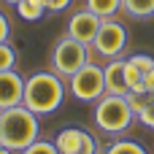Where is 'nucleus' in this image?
<instances>
[{"label":"nucleus","instance_id":"nucleus-4","mask_svg":"<svg viewBox=\"0 0 154 154\" xmlns=\"http://www.w3.org/2000/svg\"><path fill=\"white\" fill-rule=\"evenodd\" d=\"M89 60H92V49H89L87 43H79V41L70 38L68 32H65L62 38H57L54 46H51V51H49V68H51L57 76H62L65 81H68L73 73H79Z\"/></svg>","mask_w":154,"mask_h":154},{"label":"nucleus","instance_id":"nucleus-12","mask_svg":"<svg viewBox=\"0 0 154 154\" xmlns=\"http://www.w3.org/2000/svg\"><path fill=\"white\" fill-rule=\"evenodd\" d=\"M103 154H149L143 149V143L133 141V138H111V143L103 149Z\"/></svg>","mask_w":154,"mask_h":154},{"label":"nucleus","instance_id":"nucleus-2","mask_svg":"<svg viewBox=\"0 0 154 154\" xmlns=\"http://www.w3.org/2000/svg\"><path fill=\"white\" fill-rule=\"evenodd\" d=\"M41 135L38 114H32L24 103L0 111V143L11 152H24Z\"/></svg>","mask_w":154,"mask_h":154},{"label":"nucleus","instance_id":"nucleus-3","mask_svg":"<svg viewBox=\"0 0 154 154\" xmlns=\"http://www.w3.org/2000/svg\"><path fill=\"white\" fill-rule=\"evenodd\" d=\"M92 122L100 133H106L108 138H122L133 122H138L135 111L130 108L127 97L125 95H103L97 103H95V111H92Z\"/></svg>","mask_w":154,"mask_h":154},{"label":"nucleus","instance_id":"nucleus-5","mask_svg":"<svg viewBox=\"0 0 154 154\" xmlns=\"http://www.w3.org/2000/svg\"><path fill=\"white\" fill-rule=\"evenodd\" d=\"M68 89L79 103H97L106 95V79H103V68L97 62H87L79 73H73L68 79Z\"/></svg>","mask_w":154,"mask_h":154},{"label":"nucleus","instance_id":"nucleus-9","mask_svg":"<svg viewBox=\"0 0 154 154\" xmlns=\"http://www.w3.org/2000/svg\"><path fill=\"white\" fill-rule=\"evenodd\" d=\"M24 103V76L14 70H0V111Z\"/></svg>","mask_w":154,"mask_h":154},{"label":"nucleus","instance_id":"nucleus-21","mask_svg":"<svg viewBox=\"0 0 154 154\" xmlns=\"http://www.w3.org/2000/svg\"><path fill=\"white\" fill-rule=\"evenodd\" d=\"M8 35H11V22H8V16L0 11V43L8 41Z\"/></svg>","mask_w":154,"mask_h":154},{"label":"nucleus","instance_id":"nucleus-15","mask_svg":"<svg viewBox=\"0 0 154 154\" xmlns=\"http://www.w3.org/2000/svg\"><path fill=\"white\" fill-rule=\"evenodd\" d=\"M125 60H127V65H133V68L141 70L143 76H149L154 70V57L146 54V51H135V54H130V57H125Z\"/></svg>","mask_w":154,"mask_h":154},{"label":"nucleus","instance_id":"nucleus-22","mask_svg":"<svg viewBox=\"0 0 154 154\" xmlns=\"http://www.w3.org/2000/svg\"><path fill=\"white\" fill-rule=\"evenodd\" d=\"M146 89H149V95L154 97V70L149 73V76H146Z\"/></svg>","mask_w":154,"mask_h":154},{"label":"nucleus","instance_id":"nucleus-19","mask_svg":"<svg viewBox=\"0 0 154 154\" xmlns=\"http://www.w3.org/2000/svg\"><path fill=\"white\" fill-rule=\"evenodd\" d=\"M70 3H73V0H43V5H46L49 14H62V11L70 8Z\"/></svg>","mask_w":154,"mask_h":154},{"label":"nucleus","instance_id":"nucleus-7","mask_svg":"<svg viewBox=\"0 0 154 154\" xmlns=\"http://www.w3.org/2000/svg\"><path fill=\"white\" fill-rule=\"evenodd\" d=\"M54 146H57V152H60V154H103L97 138H95L92 133L76 127V125L60 130L57 138H54Z\"/></svg>","mask_w":154,"mask_h":154},{"label":"nucleus","instance_id":"nucleus-1","mask_svg":"<svg viewBox=\"0 0 154 154\" xmlns=\"http://www.w3.org/2000/svg\"><path fill=\"white\" fill-rule=\"evenodd\" d=\"M65 95H68L65 79L57 76L51 68L35 70L32 76L24 79V106L38 116H49V114L60 111L65 103Z\"/></svg>","mask_w":154,"mask_h":154},{"label":"nucleus","instance_id":"nucleus-6","mask_svg":"<svg viewBox=\"0 0 154 154\" xmlns=\"http://www.w3.org/2000/svg\"><path fill=\"white\" fill-rule=\"evenodd\" d=\"M127 43H130L127 27L122 22H116V16H111V19H103V24H100V30H97V35H95L89 49L95 54L106 57V60H116V57L125 54Z\"/></svg>","mask_w":154,"mask_h":154},{"label":"nucleus","instance_id":"nucleus-17","mask_svg":"<svg viewBox=\"0 0 154 154\" xmlns=\"http://www.w3.org/2000/svg\"><path fill=\"white\" fill-rule=\"evenodd\" d=\"M127 103H130V108L135 111V116H141V114L154 103V97L149 92H130V95H127Z\"/></svg>","mask_w":154,"mask_h":154},{"label":"nucleus","instance_id":"nucleus-14","mask_svg":"<svg viewBox=\"0 0 154 154\" xmlns=\"http://www.w3.org/2000/svg\"><path fill=\"white\" fill-rule=\"evenodd\" d=\"M92 14H97L100 19H111L122 11V0H87V5Z\"/></svg>","mask_w":154,"mask_h":154},{"label":"nucleus","instance_id":"nucleus-11","mask_svg":"<svg viewBox=\"0 0 154 154\" xmlns=\"http://www.w3.org/2000/svg\"><path fill=\"white\" fill-rule=\"evenodd\" d=\"M122 11L130 19L146 22V19H154V0H122Z\"/></svg>","mask_w":154,"mask_h":154},{"label":"nucleus","instance_id":"nucleus-8","mask_svg":"<svg viewBox=\"0 0 154 154\" xmlns=\"http://www.w3.org/2000/svg\"><path fill=\"white\" fill-rule=\"evenodd\" d=\"M100 24H103V19H100L97 14H92L89 8H79L76 14H70L65 32H68L70 38H76L79 43L92 46V41H95V35H97Z\"/></svg>","mask_w":154,"mask_h":154},{"label":"nucleus","instance_id":"nucleus-18","mask_svg":"<svg viewBox=\"0 0 154 154\" xmlns=\"http://www.w3.org/2000/svg\"><path fill=\"white\" fill-rule=\"evenodd\" d=\"M19 154H60L57 152V146H54V141H32L24 152H19Z\"/></svg>","mask_w":154,"mask_h":154},{"label":"nucleus","instance_id":"nucleus-24","mask_svg":"<svg viewBox=\"0 0 154 154\" xmlns=\"http://www.w3.org/2000/svg\"><path fill=\"white\" fill-rule=\"evenodd\" d=\"M3 3H8V5H16V3H19V0H3Z\"/></svg>","mask_w":154,"mask_h":154},{"label":"nucleus","instance_id":"nucleus-23","mask_svg":"<svg viewBox=\"0 0 154 154\" xmlns=\"http://www.w3.org/2000/svg\"><path fill=\"white\" fill-rule=\"evenodd\" d=\"M0 154H11V149H8V146H3V143H0Z\"/></svg>","mask_w":154,"mask_h":154},{"label":"nucleus","instance_id":"nucleus-13","mask_svg":"<svg viewBox=\"0 0 154 154\" xmlns=\"http://www.w3.org/2000/svg\"><path fill=\"white\" fill-rule=\"evenodd\" d=\"M14 8H16V14H19L24 22H41L43 14H46L43 0H19Z\"/></svg>","mask_w":154,"mask_h":154},{"label":"nucleus","instance_id":"nucleus-16","mask_svg":"<svg viewBox=\"0 0 154 154\" xmlns=\"http://www.w3.org/2000/svg\"><path fill=\"white\" fill-rule=\"evenodd\" d=\"M16 60H19V51L8 41H3L0 43V70H14L16 68Z\"/></svg>","mask_w":154,"mask_h":154},{"label":"nucleus","instance_id":"nucleus-20","mask_svg":"<svg viewBox=\"0 0 154 154\" xmlns=\"http://www.w3.org/2000/svg\"><path fill=\"white\" fill-rule=\"evenodd\" d=\"M138 122H141L143 127H149V130H154V103L149 106V108H146V111H143V114H141V116H138Z\"/></svg>","mask_w":154,"mask_h":154},{"label":"nucleus","instance_id":"nucleus-10","mask_svg":"<svg viewBox=\"0 0 154 154\" xmlns=\"http://www.w3.org/2000/svg\"><path fill=\"white\" fill-rule=\"evenodd\" d=\"M103 79H106V92L108 95H130V87H127V73H125V57H116V60H108L103 65Z\"/></svg>","mask_w":154,"mask_h":154}]
</instances>
